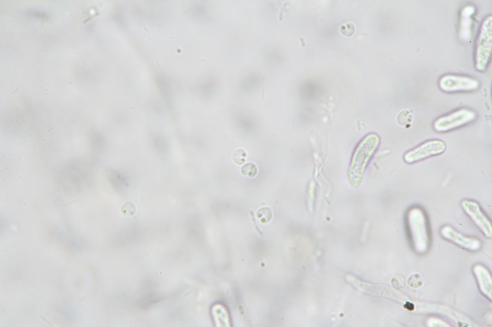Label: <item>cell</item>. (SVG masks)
<instances>
[{
    "mask_svg": "<svg viewBox=\"0 0 492 327\" xmlns=\"http://www.w3.org/2000/svg\"><path fill=\"white\" fill-rule=\"evenodd\" d=\"M257 169L255 164L252 163H247L241 168V172L244 175L249 177H254L257 173Z\"/></svg>",
    "mask_w": 492,
    "mask_h": 327,
    "instance_id": "cell-11",
    "label": "cell"
},
{
    "mask_svg": "<svg viewBox=\"0 0 492 327\" xmlns=\"http://www.w3.org/2000/svg\"><path fill=\"white\" fill-rule=\"evenodd\" d=\"M492 48V17H487L483 21L476 42L475 52V67L477 70L484 71L489 62Z\"/></svg>",
    "mask_w": 492,
    "mask_h": 327,
    "instance_id": "cell-3",
    "label": "cell"
},
{
    "mask_svg": "<svg viewBox=\"0 0 492 327\" xmlns=\"http://www.w3.org/2000/svg\"><path fill=\"white\" fill-rule=\"evenodd\" d=\"M257 217L263 223L269 222L272 218V212L271 209L268 207H264L257 212Z\"/></svg>",
    "mask_w": 492,
    "mask_h": 327,
    "instance_id": "cell-10",
    "label": "cell"
},
{
    "mask_svg": "<svg viewBox=\"0 0 492 327\" xmlns=\"http://www.w3.org/2000/svg\"><path fill=\"white\" fill-rule=\"evenodd\" d=\"M475 12V8L468 5L464 7L461 13L460 36L464 41L468 40L471 35L472 16Z\"/></svg>",
    "mask_w": 492,
    "mask_h": 327,
    "instance_id": "cell-9",
    "label": "cell"
},
{
    "mask_svg": "<svg viewBox=\"0 0 492 327\" xmlns=\"http://www.w3.org/2000/svg\"><path fill=\"white\" fill-rule=\"evenodd\" d=\"M33 66H35V64H33Z\"/></svg>",
    "mask_w": 492,
    "mask_h": 327,
    "instance_id": "cell-15",
    "label": "cell"
},
{
    "mask_svg": "<svg viewBox=\"0 0 492 327\" xmlns=\"http://www.w3.org/2000/svg\"><path fill=\"white\" fill-rule=\"evenodd\" d=\"M45 90H46V91H47V92H48V93L50 92H49V88H46V89H45Z\"/></svg>",
    "mask_w": 492,
    "mask_h": 327,
    "instance_id": "cell-13",
    "label": "cell"
},
{
    "mask_svg": "<svg viewBox=\"0 0 492 327\" xmlns=\"http://www.w3.org/2000/svg\"><path fill=\"white\" fill-rule=\"evenodd\" d=\"M476 117L474 111L461 109L437 118L433 123V128L439 132L449 131L473 121Z\"/></svg>",
    "mask_w": 492,
    "mask_h": 327,
    "instance_id": "cell-4",
    "label": "cell"
},
{
    "mask_svg": "<svg viewBox=\"0 0 492 327\" xmlns=\"http://www.w3.org/2000/svg\"><path fill=\"white\" fill-rule=\"evenodd\" d=\"M247 154L243 149H237L233 155V160L237 164H242L245 163Z\"/></svg>",
    "mask_w": 492,
    "mask_h": 327,
    "instance_id": "cell-12",
    "label": "cell"
},
{
    "mask_svg": "<svg viewBox=\"0 0 492 327\" xmlns=\"http://www.w3.org/2000/svg\"><path fill=\"white\" fill-rule=\"evenodd\" d=\"M461 206L464 212L473 220L484 234L490 238L492 234L491 221L482 210L478 202L468 199L461 202Z\"/></svg>",
    "mask_w": 492,
    "mask_h": 327,
    "instance_id": "cell-7",
    "label": "cell"
},
{
    "mask_svg": "<svg viewBox=\"0 0 492 327\" xmlns=\"http://www.w3.org/2000/svg\"><path fill=\"white\" fill-rule=\"evenodd\" d=\"M440 234L445 239L468 250H476L481 245L478 239L465 236L450 226H443L440 229Z\"/></svg>",
    "mask_w": 492,
    "mask_h": 327,
    "instance_id": "cell-8",
    "label": "cell"
},
{
    "mask_svg": "<svg viewBox=\"0 0 492 327\" xmlns=\"http://www.w3.org/2000/svg\"><path fill=\"white\" fill-rule=\"evenodd\" d=\"M438 84L442 90L452 92L473 91L478 88L479 83L469 77L448 74L440 79Z\"/></svg>",
    "mask_w": 492,
    "mask_h": 327,
    "instance_id": "cell-6",
    "label": "cell"
},
{
    "mask_svg": "<svg viewBox=\"0 0 492 327\" xmlns=\"http://www.w3.org/2000/svg\"><path fill=\"white\" fill-rule=\"evenodd\" d=\"M446 149L445 143L440 139H431L407 151L403 156L408 164L414 163L431 156L443 153Z\"/></svg>",
    "mask_w": 492,
    "mask_h": 327,
    "instance_id": "cell-5",
    "label": "cell"
},
{
    "mask_svg": "<svg viewBox=\"0 0 492 327\" xmlns=\"http://www.w3.org/2000/svg\"><path fill=\"white\" fill-rule=\"evenodd\" d=\"M407 220L412 242L416 251H426L428 247L430 237L427 217L420 207L410 208L407 214Z\"/></svg>",
    "mask_w": 492,
    "mask_h": 327,
    "instance_id": "cell-2",
    "label": "cell"
},
{
    "mask_svg": "<svg viewBox=\"0 0 492 327\" xmlns=\"http://www.w3.org/2000/svg\"><path fill=\"white\" fill-rule=\"evenodd\" d=\"M379 142V136L370 133L357 146L348 171V180L353 188H357L361 186L367 165L377 149Z\"/></svg>",
    "mask_w": 492,
    "mask_h": 327,
    "instance_id": "cell-1",
    "label": "cell"
},
{
    "mask_svg": "<svg viewBox=\"0 0 492 327\" xmlns=\"http://www.w3.org/2000/svg\"><path fill=\"white\" fill-rule=\"evenodd\" d=\"M75 53L77 54H80V53L79 52H75Z\"/></svg>",
    "mask_w": 492,
    "mask_h": 327,
    "instance_id": "cell-14",
    "label": "cell"
}]
</instances>
